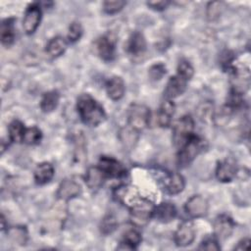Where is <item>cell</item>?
Instances as JSON below:
<instances>
[{
  "instance_id": "8d00e7d4",
  "label": "cell",
  "mask_w": 251,
  "mask_h": 251,
  "mask_svg": "<svg viewBox=\"0 0 251 251\" xmlns=\"http://www.w3.org/2000/svg\"><path fill=\"white\" fill-rule=\"evenodd\" d=\"M146 4H147L148 7H150L153 10L163 11L170 5V2L169 1H163V0L162 1H149Z\"/></svg>"
},
{
  "instance_id": "5b68a950",
  "label": "cell",
  "mask_w": 251,
  "mask_h": 251,
  "mask_svg": "<svg viewBox=\"0 0 251 251\" xmlns=\"http://www.w3.org/2000/svg\"><path fill=\"white\" fill-rule=\"evenodd\" d=\"M194 121L190 115L181 117L173 128V143L176 148H180L194 133Z\"/></svg>"
},
{
  "instance_id": "8992f818",
  "label": "cell",
  "mask_w": 251,
  "mask_h": 251,
  "mask_svg": "<svg viewBox=\"0 0 251 251\" xmlns=\"http://www.w3.org/2000/svg\"><path fill=\"white\" fill-rule=\"evenodd\" d=\"M42 11L37 3H31L27 6L23 20V27L26 34H32L41 22Z\"/></svg>"
},
{
  "instance_id": "ffe728a7",
  "label": "cell",
  "mask_w": 251,
  "mask_h": 251,
  "mask_svg": "<svg viewBox=\"0 0 251 251\" xmlns=\"http://www.w3.org/2000/svg\"><path fill=\"white\" fill-rule=\"evenodd\" d=\"M176 111V105L173 100L171 99H165L162 104L160 105L159 111H158V124L162 127H168L171 123L172 119L175 115Z\"/></svg>"
},
{
  "instance_id": "ac0fdd59",
  "label": "cell",
  "mask_w": 251,
  "mask_h": 251,
  "mask_svg": "<svg viewBox=\"0 0 251 251\" xmlns=\"http://www.w3.org/2000/svg\"><path fill=\"white\" fill-rule=\"evenodd\" d=\"M164 186L169 194L176 195L180 193L185 186L184 177L178 173H171L165 176Z\"/></svg>"
},
{
  "instance_id": "9c48e42d",
  "label": "cell",
  "mask_w": 251,
  "mask_h": 251,
  "mask_svg": "<svg viewBox=\"0 0 251 251\" xmlns=\"http://www.w3.org/2000/svg\"><path fill=\"white\" fill-rule=\"evenodd\" d=\"M195 239V228L193 224L190 221L181 223L176 228L174 240L176 246L186 247L190 245Z\"/></svg>"
},
{
  "instance_id": "3957f363",
  "label": "cell",
  "mask_w": 251,
  "mask_h": 251,
  "mask_svg": "<svg viewBox=\"0 0 251 251\" xmlns=\"http://www.w3.org/2000/svg\"><path fill=\"white\" fill-rule=\"evenodd\" d=\"M127 126L138 132L146 128L150 122V109L138 103L131 104L127 109Z\"/></svg>"
},
{
  "instance_id": "6da1fadb",
  "label": "cell",
  "mask_w": 251,
  "mask_h": 251,
  "mask_svg": "<svg viewBox=\"0 0 251 251\" xmlns=\"http://www.w3.org/2000/svg\"><path fill=\"white\" fill-rule=\"evenodd\" d=\"M76 110L82 123L89 126H97L106 119L103 107L87 93H83L77 98Z\"/></svg>"
},
{
  "instance_id": "1f68e13d",
  "label": "cell",
  "mask_w": 251,
  "mask_h": 251,
  "mask_svg": "<svg viewBox=\"0 0 251 251\" xmlns=\"http://www.w3.org/2000/svg\"><path fill=\"white\" fill-rule=\"evenodd\" d=\"M83 32V28L81 25L77 22H74L70 25L69 30H68V40L72 43L76 42L80 39Z\"/></svg>"
},
{
  "instance_id": "30bf717a",
  "label": "cell",
  "mask_w": 251,
  "mask_h": 251,
  "mask_svg": "<svg viewBox=\"0 0 251 251\" xmlns=\"http://www.w3.org/2000/svg\"><path fill=\"white\" fill-rule=\"evenodd\" d=\"M187 82L188 80L178 74L171 76L164 90L165 99L173 100L174 98L183 94V92L186 90Z\"/></svg>"
},
{
  "instance_id": "44dd1931",
  "label": "cell",
  "mask_w": 251,
  "mask_h": 251,
  "mask_svg": "<svg viewBox=\"0 0 251 251\" xmlns=\"http://www.w3.org/2000/svg\"><path fill=\"white\" fill-rule=\"evenodd\" d=\"M107 176L102 172V170L97 167H90L87 169L85 176H84V181L87 185V187L91 190L98 189L102 186L105 178Z\"/></svg>"
},
{
  "instance_id": "484cf974",
  "label": "cell",
  "mask_w": 251,
  "mask_h": 251,
  "mask_svg": "<svg viewBox=\"0 0 251 251\" xmlns=\"http://www.w3.org/2000/svg\"><path fill=\"white\" fill-rule=\"evenodd\" d=\"M138 131L130 126H125L119 131V138L121 143L126 149H132L138 140Z\"/></svg>"
},
{
  "instance_id": "d590c367",
  "label": "cell",
  "mask_w": 251,
  "mask_h": 251,
  "mask_svg": "<svg viewBox=\"0 0 251 251\" xmlns=\"http://www.w3.org/2000/svg\"><path fill=\"white\" fill-rule=\"evenodd\" d=\"M222 8H224V4L219 1L210 2L207 6V16L210 20H215L218 18L222 12Z\"/></svg>"
},
{
  "instance_id": "52a82bcc",
  "label": "cell",
  "mask_w": 251,
  "mask_h": 251,
  "mask_svg": "<svg viewBox=\"0 0 251 251\" xmlns=\"http://www.w3.org/2000/svg\"><path fill=\"white\" fill-rule=\"evenodd\" d=\"M98 167L102 170L106 176L121 178L126 176V167L117 159L109 156H102L99 159Z\"/></svg>"
},
{
  "instance_id": "7c38bea8",
  "label": "cell",
  "mask_w": 251,
  "mask_h": 251,
  "mask_svg": "<svg viewBox=\"0 0 251 251\" xmlns=\"http://www.w3.org/2000/svg\"><path fill=\"white\" fill-rule=\"evenodd\" d=\"M208 202L201 195H192L184 205V211L191 218L204 217L208 212Z\"/></svg>"
},
{
  "instance_id": "cb8c5ba5",
  "label": "cell",
  "mask_w": 251,
  "mask_h": 251,
  "mask_svg": "<svg viewBox=\"0 0 251 251\" xmlns=\"http://www.w3.org/2000/svg\"><path fill=\"white\" fill-rule=\"evenodd\" d=\"M60 101V94L57 90H50L45 92L40 99V109L44 113H50L54 111Z\"/></svg>"
},
{
  "instance_id": "4316f807",
  "label": "cell",
  "mask_w": 251,
  "mask_h": 251,
  "mask_svg": "<svg viewBox=\"0 0 251 251\" xmlns=\"http://www.w3.org/2000/svg\"><path fill=\"white\" fill-rule=\"evenodd\" d=\"M25 131V125L19 120H14L13 122L10 123L8 126L9 140L11 142H16V143L23 142Z\"/></svg>"
},
{
  "instance_id": "74e56055",
  "label": "cell",
  "mask_w": 251,
  "mask_h": 251,
  "mask_svg": "<svg viewBox=\"0 0 251 251\" xmlns=\"http://www.w3.org/2000/svg\"><path fill=\"white\" fill-rule=\"evenodd\" d=\"M250 246V239L248 237L241 239L237 245L234 247L235 250H248Z\"/></svg>"
},
{
  "instance_id": "2e32d148",
  "label": "cell",
  "mask_w": 251,
  "mask_h": 251,
  "mask_svg": "<svg viewBox=\"0 0 251 251\" xmlns=\"http://www.w3.org/2000/svg\"><path fill=\"white\" fill-rule=\"evenodd\" d=\"M81 192L80 185L72 178L64 179L57 190V196L59 199L68 201L77 197Z\"/></svg>"
},
{
  "instance_id": "836d02e7",
  "label": "cell",
  "mask_w": 251,
  "mask_h": 251,
  "mask_svg": "<svg viewBox=\"0 0 251 251\" xmlns=\"http://www.w3.org/2000/svg\"><path fill=\"white\" fill-rule=\"evenodd\" d=\"M199 250H208V251H218L221 249L219 240L215 236H207L202 240L198 246Z\"/></svg>"
},
{
  "instance_id": "4dcf8cb0",
  "label": "cell",
  "mask_w": 251,
  "mask_h": 251,
  "mask_svg": "<svg viewBox=\"0 0 251 251\" xmlns=\"http://www.w3.org/2000/svg\"><path fill=\"white\" fill-rule=\"evenodd\" d=\"M126 4V1L122 0H115V1H105L103 3V11L108 15H114L119 13L123 10L125 5Z\"/></svg>"
},
{
  "instance_id": "83f0119b",
  "label": "cell",
  "mask_w": 251,
  "mask_h": 251,
  "mask_svg": "<svg viewBox=\"0 0 251 251\" xmlns=\"http://www.w3.org/2000/svg\"><path fill=\"white\" fill-rule=\"evenodd\" d=\"M42 139V132L37 126H30L25 128L23 142L27 145H36Z\"/></svg>"
},
{
  "instance_id": "7a4b0ae2",
  "label": "cell",
  "mask_w": 251,
  "mask_h": 251,
  "mask_svg": "<svg viewBox=\"0 0 251 251\" xmlns=\"http://www.w3.org/2000/svg\"><path fill=\"white\" fill-rule=\"evenodd\" d=\"M205 141L198 135L193 134L178 150L177 164L179 167L188 166L204 150Z\"/></svg>"
},
{
  "instance_id": "f546056e",
  "label": "cell",
  "mask_w": 251,
  "mask_h": 251,
  "mask_svg": "<svg viewBox=\"0 0 251 251\" xmlns=\"http://www.w3.org/2000/svg\"><path fill=\"white\" fill-rule=\"evenodd\" d=\"M8 235L13 240V242L20 244H25L27 237L26 230L23 226H15L10 228L8 230Z\"/></svg>"
},
{
  "instance_id": "9a60e30c",
  "label": "cell",
  "mask_w": 251,
  "mask_h": 251,
  "mask_svg": "<svg viewBox=\"0 0 251 251\" xmlns=\"http://www.w3.org/2000/svg\"><path fill=\"white\" fill-rule=\"evenodd\" d=\"M176 215H177V210L173 203L162 202L158 206L154 207L152 218L156 219L160 223L167 224L174 221Z\"/></svg>"
},
{
  "instance_id": "f1b7e54d",
  "label": "cell",
  "mask_w": 251,
  "mask_h": 251,
  "mask_svg": "<svg viewBox=\"0 0 251 251\" xmlns=\"http://www.w3.org/2000/svg\"><path fill=\"white\" fill-rule=\"evenodd\" d=\"M117 227H118V221L116 217L112 214L106 215L100 223V231L105 235H109L113 233L117 229Z\"/></svg>"
},
{
  "instance_id": "e0dca14e",
  "label": "cell",
  "mask_w": 251,
  "mask_h": 251,
  "mask_svg": "<svg viewBox=\"0 0 251 251\" xmlns=\"http://www.w3.org/2000/svg\"><path fill=\"white\" fill-rule=\"evenodd\" d=\"M106 91L110 99L118 101L122 99L126 92V84L121 76L114 75L106 83Z\"/></svg>"
},
{
  "instance_id": "e575fe53",
  "label": "cell",
  "mask_w": 251,
  "mask_h": 251,
  "mask_svg": "<svg viewBox=\"0 0 251 251\" xmlns=\"http://www.w3.org/2000/svg\"><path fill=\"white\" fill-rule=\"evenodd\" d=\"M176 74L180 75L181 76H183L187 80H189L194 74V69L188 61L181 60L177 65V73Z\"/></svg>"
},
{
  "instance_id": "8fae6325",
  "label": "cell",
  "mask_w": 251,
  "mask_h": 251,
  "mask_svg": "<svg viewBox=\"0 0 251 251\" xmlns=\"http://www.w3.org/2000/svg\"><path fill=\"white\" fill-rule=\"evenodd\" d=\"M216 177L222 182H229L237 174V165L234 159L226 158L220 161L216 167Z\"/></svg>"
},
{
  "instance_id": "5bb4252c",
  "label": "cell",
  "mask_w": 251,
  "mask_h": 251,
  "mask_svg": "<svg viewBox=\"0 0 251 251\" xmlns=\"http://www.w3.org/2000/svg\"><path fill=\"white\" fill-rule=\"evenodd\" d=\"M146 39L140 31H133L126 42V52L132 57H139L146 51Z\"/></svg>"
},
{
  "instance_id": "d6986e66",
  "label": "cell",
  "mask_w": 251,
  "mask_h": 251,
  "mask_svg": "<svg viewBox=\"0 0 251 251\" xmlns=\"http://www.w3.org/2000/svg\"><path fill=\"white\" fill-rule=\"evenodd\" d=\"M55 175V169L49 162H42L38 164L33 173L34 180L38 185H44L48 183Z\"/></svg>"
},
{
  "instance_id": "d6a6232c",
  "label": "cell",
  "mask_w": 251,
  "mask_h": 251,
  "mask_svg": "<svg viewBox=\"0 0 251 251\" xmlns=\"http://www.w3.org/2000/svg\"><path fill=\"white\" fill-rule=\"evenodd\" d=\"M167 73V68L163 63H156L148 70L149 77L152 80H160Z\"/></svg>"
},
{
  "instance_id": "277c9868",
  "label": "cell",
  "mask_w": 251,
  "mask_h": 251,
  "mask_svg": "<svg viewBox=\"0 0 251 251\" xmlns=\"http://www.w3.org/2000/svg\"><path fill=\"white\" fill-rule=\"evenodd\" d=\"M130 222L135 226H143L148 224L152 218L154 206L144 198L136 199L130 206Z\"/></svg>"
},
{
  "instance_id": "603a6c76",
  "label": "cell",
  "mask_w": 251,
  "mask_h": 251,
  "mask_svg": "<svg viewBox=\"0 0 251 251\" xmlns=\"http://www.w3.org/2000/svg\"><path fill=\"white\" fill-rule=\"evenodd\" d=\"M14 19H6L1 24V42L4 46L9 47L15 41V26H14Z\"/></svg>"
},
{
  "instance_id": "4fadbf2b",
  "label": "cell",
  "mask_w": 251,
  "mask_h": 251,
  "mask_svg": "<svg viewBox=\"0 0 251 251\" xmlns=\"http://www.w3.org/2000/svg\"><path fill=\"white\" fill-rule=\"evenodd\" d=\"M214 236L220 241L225 240L230 236L234 228L233 221L226 215H220L218 216L214 223Z\"/></svg>"
},
{
  "instance_id": "7402d4cb",
  "label": "cell",
  "mask_w": 251,
  "mask_h": 251,
  "mask_svg": "<svg viewBox=\"0 0 251 251\" xmlns=\"http://www.w3.org/2000/svg\"><path fill=\"white\" fill-rule=\"evenodd\" d=\"M68 47V42L63 36H55L51 38L46 45V52L51 58H58L63 55Z\"/></svg>"
},
{
  "instance_id": "ba28073f",
  "label": "cell",
  "mask_w": 251,
  "mask_h": 251,
  "mask_svg": "<svg viewBox=\"0 0 251 251\" xmlns=\"http://www.w3.org/2000/svg\"><path fill=\"white\" fill-rule=\"evenodd\" d=\"M96 50L99 57L106 61L111 62L116 56V39L111 34H105L99 37L96 41Z\"/></svg>"
},
{
  "instance_id": "d4e9b609",
  "label": "cell",
  "mask_w": 251,
  "mask_h": 251,
  "mask_svg": "<svg viewBox=\"0 0 251 251\" xmlns=\"http://www.w3.org/2000/svg\"><path fill=\"white\" fill-rule=\"evenodd\" d=\"M140 242H141V235L139 231H137L134 228H131L126 231L118 249L133 250L140 244Z\"/></svg>"
}]
</instances>
